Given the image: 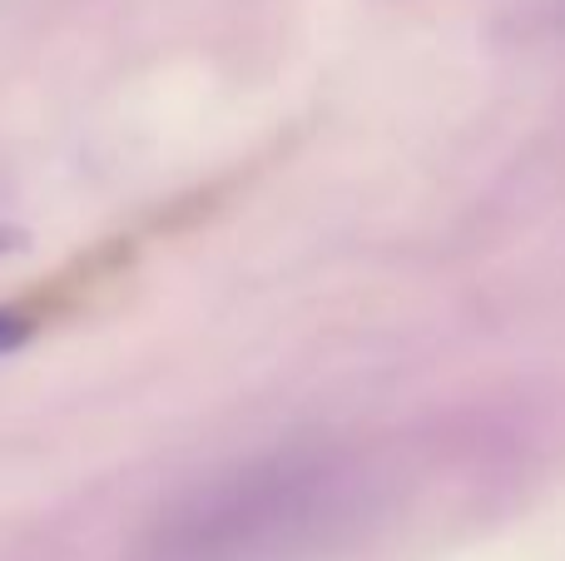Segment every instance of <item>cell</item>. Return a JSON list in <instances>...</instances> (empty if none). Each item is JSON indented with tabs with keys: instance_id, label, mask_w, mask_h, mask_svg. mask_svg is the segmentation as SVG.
Listing matches in <instances>:
<instances>
[{
	"instance_id": "obj_1",
	"label": "cell",
	"mask_w": 565,
	"mask_h": 561,
	"mask_svg": "<svg viewBox=\"0 0 565 561\" xmlns=\"http://www.w3.org/2000/svg\"><path fill=\"white\" fill-rule=\"evenodd\" d=\"M25 334H30L25 314H15V308H0V353H10V348H15Z\"/></svg>"
}]
</instances>
